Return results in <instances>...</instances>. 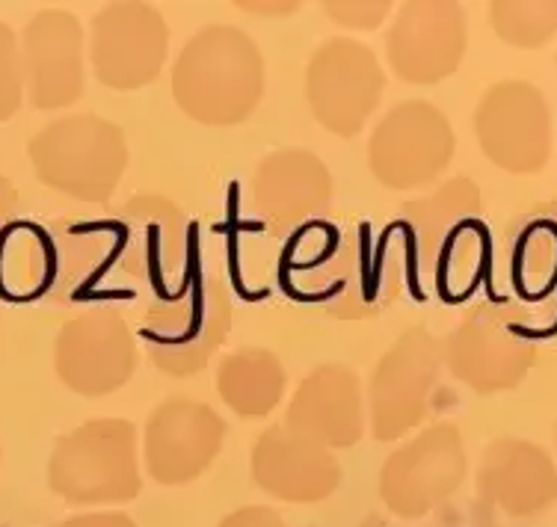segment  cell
Here are the masks:
<instances>
[{
	"label": "cell",
	"instance_id": "30bf717a",
	"mask_svg": "<svg viewBox=\"0 0 557 527\" xmlns=\"http://www.w3.org/2000/svg\"><path fill=\"white\" fill-rule=\"evenodd\" d=\"M386 92V72L371 45L333 36L311 54L306 68V98L323 128L350 140L362 134Z\"/></svg>",
	"mask_w": 557,
	"mask_h": 527
},
{
	"label": "cell",
	"instance_id": "6da1fadb",
	"mask_svg": "<svg viewBox=\"0 0 557 527\" xmlns=\"http://www.w3.org/2000/svg\"><path fill=\"white\" fill-rule=\"evenodd\" d=\"M278 285L294 302L342 321H364L404 291L400 252L388 226L311 219L285 237Z\"/></svg>",
	"mask_w": 557,
	"mask_h": 527
},
{
	"label": "cell",
	"instance_id": "8fae6325",
	"mask_svg": "<svg viewBox=\"0 0 557 527\" xmlns=\"http://www.w3.org/2000/svg\"><path fill=\"white\" fill-rule=\"evenodd\" d=\"M457 137L430 101H404L380 118L368 140V166L388 190H421L454 161Z\"/></svg>",
	"mask_w": 557,
	"mask_h": 527
},
{
	"label": "cell",
	"instance_id": "4dcf8cb0",
	"mask_svg": "<svg viewBox=\"0 0 557 527\" xmlns=\"http://www.w3.org/2000/svg\"><path fill=\"white\" fill-rule=\"evenodd\" d=\"M15 205H18V193H15V187L10 184V178L0 175V231L15 219Z\"/></svg>",
	"mask_w": 557,
	"mask_h": 527
},
{
	"label": "cell",
	"instance_id": "3957f363",
	"mask_svg": "<svg viewBox=\"0 0 557 527\" xmlns=\"http://www.w3.org/2000/svg\"><path fill=\"white\" fill-rule=\"evenodd\" d=\"M232 329V302L223 276L205 255L199 228L182 276L170 291L139 309L137 338L154 367L166 377L187 379L202 374Z\"/></svg>",
	"mask_w": 557,
	"mask_h": 527
},
{
	"label": "cell",
	"instance_id": "9c48e42d",
	"mask_svg": "<svg viewBox=\"0 0 557 527\" xmlns=\"http://www.w3.org/2000/svg\"><path fill=\"white\" fill-rule=\"evenodd\" d=\"M445 365V344L412 326L380 355L368 379V424L376 441H397L428 421L430 398Z\"/></svg>",
	"mask_w": 557,
	"mask_h": 527
},
{
	"label": "cell",
	"instance_id": "7402d4cb",
	"mask_svg": "<svg viewBox=\"0 0 557 527\" xmlns=\"http://www.w3.org/2000/svg\"><path fill=\"white\" fill-rule=\"evenodd\" d=\"M249 472L264 495L285 504H321L342 486V465L333 451L273 424L249 453Z\"/></svg>",
	"mask_w": 557,
	"mask_h": 527
},
{
	"label": "cell",
	"instance_id": "ffe728a7",
	"mask_svg": "<svg viewBox=\"0 0 557 527\" xmlns=\"http://www.w3.org/2000/svg\"><path fill=\"white\" fill-rule=\"evenodd\" d=\"M364 418L368 412L359 377L350 367L326 362L306 374L300 386L294 388L282 427L318 448L344 451L359 444L364 436Z\"/></svg>",
	"mask_w": 557,
	"mask_h": 527
},
{
	"label": "cell",
	"instance_id": "f1b7e54d",
	"mask_svg": "<svg viewBox=\"0 0 557 527\" xmlns=\"http://www.w3.org/2000/svg\"><path fill=\"white\" fill-rule=\"evenodd\" d=\"M216 527H285V518L278 516L276 510H270V506L249 504L235 510V513H228Z\"/></svg>",
	"mask_w": 557,
	"mask_h": 527
},
{
	"label": "cell",
	"instance_id": "484cf974",
	"mask_svg": "<svg viewBox=\"0 0 557 527\" xmlns=\"http://www.w3.org/2000/svg\"><path fill=\"white\" fill-rule=\"evenodd\" d=\"M495 36L516 48H543L557 36V0L540 3H490Z\"/></svg>",
	"mask_w": 557,
	"mask_h": 527
},
{
	"label": "cell",
	"instance_id": "d6986e66",
	"mask_svg": "<svg viewBox=\"0 0 557 527\" xmlns=\"http://www.w3.org/2000/svg\"><path fill=\"white\" fill-rule=\"evenodd\" d=\"M22 65L36 110H63L84 96V24L65 10H39L24 27Z\"/></svg>",
	"mask_w": 557,
	"mask_h": 527
},
{
	"label": "cell",
	"instance_id": "4316f807",
	"mask_svg": "<svg viewBox=\"0 0 557 527\" xmlns=\"http://www.w3.org/2000/svg\"><path fill=\"white\" fill-rule=\"evenodd\" d=\"M24 98L22 42L10 24L0 22V122L18 113Z\"/></svg>",
	"mask_w": 557,
	"mask_h": 527
},
{
	"label": "cell",
	"instance_id": "cb8c5ba5",
	"mask_svg": "<svg viewBox=\"0 0 557 527\" xmlns=\"http://www.w3.org/2000/svg\"><path fill=\"white\" fill-rule=\"evenodd\" d=\"M57 281L54 226L12 219L0 231V297L10 302L51 300Z\"/></svg>",
	"mask_w": 557,
	"mask_h": 527
},
{
	"label": "cell",
	"instance_id": "8992f818",
	"mask_svg": "<svg viewBox=\"0 0 557 527\" xmlns=\"http://www.w3.org/2000/svg\"><path fill=\"white\" fill-rule=\"evenodd\" d=\"M48 486L77 506L134 501L143 489L137 427L125 418H96L60 436L48 460Z\"/></svg>",
	"mask_w": 557,
	"mask_h": 527
},
{
	"label": "cell",
	"instance_id": "9a60e30c",
	"mask_svg": "<svg viewBox=\"0 0 557 527\" xmlns=\"http://www.w3.org/2000/svg\"><path fill=\"white\" fill-rule=\"evenodd\" d=\"M474 134L486 161L510 175H534L552 158V113L528 80H502L483 92Z\"/></svg>",
	"mask_w": 557,
	"mask_h": 527
},
{
	"label": "cell",
	"instance_id": "5b68a950",
	"mask_svg": "<svg viewBox=\"0 0 557 527\" xmlns=\"http://www.w3.org/2000/svg\"><path fill=\"white\" fill-rule=\"evenodd\" d=\"M490 288L534 341H557V199L510 219L493 249Z\"/></svg>",
	"mask_w": 557,
	"mask_h": 527
},
{
	"label": "cell",
	"instance_id": "277c9868",
	"mask_svg": "<svg viewBox=\"0 0 557 527\" xmlns=\"http://www.w3.org/2000/svg\"><path fill=\"white\" fill-rule=\"evenodd\" d=\"M172 98L205 128L247 122L264 98V54L235 24H205L172 65Z\"/></svg>",
	"mask_w": 557,
	"mask_h": 527
},
{
	"label": "cell",
	"instance_id": "4fadbf2b",
	"mask_svg": "<svg viewBox=\"0 0 557 527\" xmlns=\"http://www.w3.org/2000/svg\"><path fill=\"white\" fill-rule=\"evenodd\" d=\"M466 448L457 424H433L388 453L380 468V498L397 518H421L460 492Z\"/></svg>",
	"mask_w": 557,
	"mask_h": 527
},
{
	"label": "cell",
	"instance_id": "5bb4252c",
	"mask_svg": "<svg viewBox=\"0 0 557 527\" xmlns=\"http://www.w3.org/2000/svg\"><path fill=\"white\" fill-rule=\"evenodd\" d=\"M57 377L81 398H108L134 377L137 335L116 309H89L63 323L54 341Z\"/></svg>",
	"mask_w": 557,
	"mask_h": 527
},
{
	"label": "cell",
	"instance_id": "e0dca14e",
	"mask_svg": "<svg viewBox=\"0 0 557 527\" xmlns=\"http://www.w3.org/2000/svg\"><path fill=\"white\" fill-rule=\"evenodd\" d=\"M225 421L208 403L170 398L154 406L143 430V460L154 484L187 486L223 451Z\"/></svg>",
	"mask_w": 557,
	"mask_h": 527
},
{
	"label": "cell",
	"instance_id": "ba28073f",
	"mask_svg": "<svg viewBox=\"0 0 557 527\" xmlns=\"http://www.w3.org/2000/svg\"><path fill=\"white\" fill-rule=\"evenodd\" d=\"M122 300L149 302L170 291L190 252L194 223L161 196H134L113 214Z\"/></svg>",
	"mask_w": 557,
	"mask_h": 527
},
{
	"label": "cell",
	"instance_id": "f546056e",
	"mask_svg": "<svg viewBox=\"0 0 557 527\" xmlns=\"http://www.w3.org/2000/svg\"><path fill=\"white\" fill-rule=\"evenodd\" d=\"M57 527H139L128 513L119 510H96V513H77L63 518Z\"/></svg>",
	"mask_w": 557,
	"mask_h": 527
},
{
	"label": "cell",
	"instance_id": "d4e9b609",
	"mask_svg": "<svg viewBox=\"0 0 557 527\" xmlns=\"http://www.w3.org/2000/svg\"><path fill=\"white\" fill-rule=\"evenodd\" d=\"M288 374L276 353L261 347H244L225 355L216 371V391L240 418H268L285 398Z\"/></svg>",
	"mask_w": 557,
	"mask_h": 527
},
{
	"label": "cell",
	"instance_id": "ac0fdd59",
	"mask_svg": "<svg viewBox=\"0 0 557 527\" xmlns=\"http://www.w3.org/2000/svg\"><path fill=\"white\" fill-rule=\"evenodd\" d=\"M469 33L460 3L418 0L395 12L386 33V57L392 72L416 87L442 84L460 68Z\"/></svg>",
	"mask_w": 557,
	"mask_h": 527
},
{
	"label": "cell",
	"instance_id": "83f0119b",
	"mask_svg": "<svg viewBox=\"0 0 557 527\" xmlns=\"http://www.w3.org/2000/svg\"><path fill=\"white\" fill-rule=\"evenodd\" d=\"M392 3H323V15L347 30H374L386 22Z\"/></svg>",
	"mask_w": 557,
	"mask_h": 527
},
{
	"label": "cell",
	"instance_id": "7c38bea8",
	"mask_svg": "<svg viewBox=\"0 0 557 527\" xmlns=\"http://www.w3.org/2000/svg\"><path fill=\"white\" fill-rule=\"evenodd\" d=\"M534 362L536 341L495 302L469 309L445 341V365L478 394L513 391Z\"/></svg>",
	"mask_w": 557,
	"mask_h": 527
},
{
	"label": "cell",
	"instance_id": "1f68e13d",
	"mask_svg": "<svg viewBox=\"0 0 557 527\" xmlns=\"http://www.w3.org/2000/svg\"><path fill=\"white\" fill-rule=\"evenodd\" d=\"M555 439H557V427H555Z\"/></svg>",
	"mask_w": 557,
	"mask_h": 527
},
{
	"label": "cell",
	"instance_id": "2e32d148",
	"mask_svg": "<svg viewBox=\"0 0 557 527\" xmlns=\"http://www.w3.org/2000/svg\"><path fill=\"white\" fill-rule=\"evenodd\" d=\"M170 51V27L151 3H108L92 18L89 60L98 84L119 92L158 80Z\"/></svg>",
	"mask_w": 557,
	"mask_h": 527
},
{
	"label": "cell",
	"instance_id": "52a82bcc",
	"mask_svg": "<svg viewBox=\"0 0 557 527\" xmlns=\"http://www.w3.org/2000/svg\"><path fill=\"white\" fill-rule=\"evenodd\" d=\"M36 178L81 202H108L128 170V140L96 113L54 118L27 146Z\"/></svg>",
	"mask_w": 557,
	"mask_h": 527
},
{
	"label": "cell",
	"instance_id": "603a6c76",
	"mask_svg": "<svg viewBox=\"0 0 557 527\" xmlns=\"http://www.w3.org/2000/svg\"><path fill=\"white\" fill-rule=\"evenodd\" d=\"M481 498L513 518H531L557 504V465L536 441L502 436L483 451Z\"/></svg>",
	"mask_w": 557,
	"mask_h": 527
},
{
	"label": "cell",
	"instance_id": "7a4b0ae2",
	"mask_svg": "<svg viewBox=\"0 0 557 527\" xmlns=\"http://www.w3.org/2000/svg\"><path fill=\"white\" fill-rule=\"evenodd\" d=\"M404 267V288L418 302L462 305L493 267V235L483 216L481 187L454 178L424 199H412L386 223Z\"/></svg>",
	"mask_w": 557,
	"mask_h": 527
},
{
	"label": "cell",
	"instance_id": "44dd1931",
	"mask_svg": "<svg viewBox=\"0 0 557 527\" xmlns=\"http://www.w3.org/2000/svg\"><path fill=\"white\" fill-rule=\"evenodd\" d=\"M333 202V175L326 163L306 149L270 151L252 175V205L264 226L288 237L321 219Z\"/></svg>",
	"mask_w": 557,
	"mask_h": 527
}]
</instances>
